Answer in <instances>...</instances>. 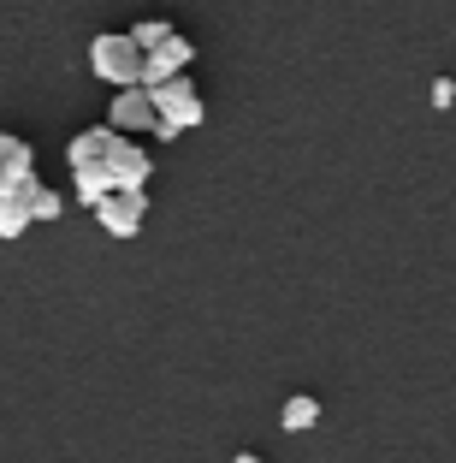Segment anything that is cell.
<instances>
[{
  "instance_id": "3",
  "label": "cell",
  "mask_w": 456,
  "mask_h": 463,
  "mask_svg": "<svg viewBox=\"0 0 456 463\" xmlns=\"http://www.w3.org/2000/svg\"><path fill=\"white\" fill-rule=\"evenodd\" d=\"M148 101H154V119L172 125V131H196V125H201V90L190 83V71L154 83V90H148Z\"/></svg>"
},
{
  "instance_id": "4",
  "label": "cell",
  "mask_w": 456,
  "mask_h": 463,
  "mask_svg": "<svg viewBox=\"0 0 456 463\" xmlns=\"http://www.w3.org/2000/svg\"><path fill=\"white\" fill-rule=\"evenodd\" d=\"M148 178H154V155L143 149V137H119V131H113L107 191H148Z\"/></svg>"
},
{
  "instance_id": "13",
  "label": "cell",
  "mask_w": 456,
  "mask_h": 463,
  "mask_svg": "<svg viewBox=\"0 0 456 463\" xmlns=\"http://www.w3.org/2000/svg\"><path fill=\"white\" fill-rule=\"evenodd\" d=\"M451 101H456V83H451V78H433V108L451 113Z\"/></svg>"
},
{
  "instance_id": "7",
  "label": "cell",
  "mask_w": 456,
  "mask_h": 463,
  "mask_svg": "<svg viewBox=\"0 0 456 463\" xmlns=\"http://www.w3.org/2000/svg\"><path fill=\"white\" fill-rule=\"evenodd\" d=\"M190 60H196V42L172 30L161 48H148V54H143V90H154V83H166V78H178V71H190Z\"/></svg>"
},
{
  "instance_id": "12",
  "label": "cell",
  "mask_w": 456,
  "mask_h": 463,
  "mask_svg": "<svg viewBox=\"0 0 456 463\" xmlns=\"http://www.w3.org/2000/svg\"><path fill=\"white\" fill-rule=\"evenodd\" d=\"M125 36H131L136 48H143V54H148V48H161V42L172 36V24H166V18H143V24H131V30H125Z\"/></svg>"
},
{
  "instance_id": "10",
  "label": "cell",
  "mask_w": 456,
  "mask_h": 463,
  "mask_svg": "<svg viewBox=\"0 0 456 463\" xmlns=\"http://www.w3.org/2000/svg\"><path fill=\"white\" fill-rule=\"evenodd\" d=\"M314 422H321V398H309V392H291V398H284V410H279V428H284V434H309Z\"/></svg>"
},
{
  "instance_id": "14",
  "label": "cell",
  "mask_w": 456,
  "mask_h": 463,
  "mask_svg": "<svg viewBox=\"0 0 456 463\" xmlns=\"http://www.w3.org/2000/svg\"><path fill=\"white\" fill-rule=\"evenodd\" d=\"M231 463H267V458H261V451H237V458H231Z\"/></svg>"
},
{
  "instance_id": "9",
  "label": "cell",
  "mask_w": 456,
  "mask_h": 463,
  "mask_svg": "<svg viewBox=\"0 0 456 463\" xmlns=\"http://www.w3.org/2000/svg\"><path fill=\"white\" fill-rule=\"evenodd\" d=\"M24 214H30V226H48V220H60L66 214V191H54V184H42V178H30L24 191Z\"/></svg>"
},
{
  "instance_id": "2",
  "label": "cell",
  "mask_w": 456,
  "mask_h": 463,
  "mask_svg": "<svg viewBox=\"0 0 456 463\" xmlns=\"http://www.w3.org/2000/svg\"><path fill=\"white\" fill-rule=\"evenodd\" d=\"M89 71L107 90H125V83H143V48H136L125 30H101L89 42Z\"/></svg>"
},
{
  "instance_id": "11",
  "label": "cell",
  "mask_w": 456,
  "mask_h": 463,
  "mask_svg": "<svg viewBox=\"0 0 456 463\" xmlns=\"http://www.w3.org/2000/svg\"><path fill=\"white\" fill-rule=\"evenodd\" d=\"M30 232V214H24V196H0V244H13V238H24Z\"/></svg>"
},
{
  "instance_id": "1",
  "label": "cell",
  "mask_w": 456,
  "mask_h": 463,
  "mask_svg": "<svg viewBox=\"0 0 456 463\" xmlns=\"http://www.w3.org/2000/svg\"><path fill=\"white\" fill-rule=\"evenodd\" d=\"M107 149H113V131L107 125H89L66 143V166H71V203L95 208L107 196Z\"/></svg>"
},
{
  "instance_id": "8",
  "label": "cell",
  "mask_w": 456,
  "mask_h": 463,
  "mask_svg": "<svg viewBox=\"0 0 456 463\" xmlns=\"http://www.w3.org/2000/svg\"><path fill=\"white\" fill-rule=\"evenodd\" d=\"M30 178H36V149H30L24 137H13V131H0V196H13V191H24Z\"/></svg>"
},
{
  "instance_id": "6",
  "label": "cell",
  "mask_w": 456,
  "mask_h": 463,
  "mask_svg": "<svg viewBox=\"0 0 456 463\" xmlns=\"http://www.w3.org/2000/svg\"><path fill=\"white\" fill-rule=\"evenodd\" d=\"M148 125H154V101H148L143 83H125V90H113V101H107V131L143 137Z\"/></svg>"
},
{
  "instance_id": "5",
  "label": "cell",
  "mask_w": 456,
  "mask_h": 463,
  "mask_svg": "<svg viewBox=\"0 0 456 463\" xmlns=\"http://www.w3.org/2000/svg\"><path fill=\"white\" fill-rule=\"evenodd\" d=\"M95 220H101V232H107V238H136V232H143V220H148V191H107L101 196V203L89 208Z\"/></svg>"
}]
</instances>
